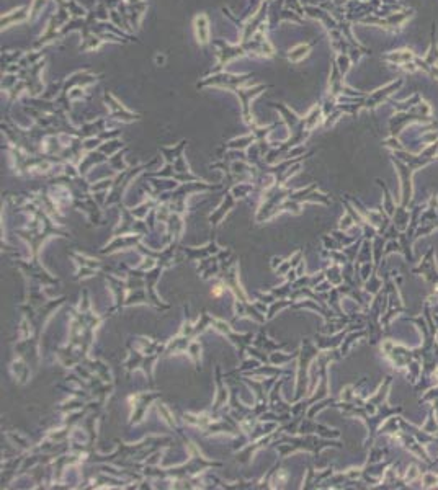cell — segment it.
<instances>
[{
  "label": "cell",
  "mask_w": 438,
  "mask_h": 490,
  "mask_svg": "<svg viewBox=\"0 0 438 490\" xmlns=\"http://www.w3.org/2000/svg\"><path fill=\"white\" fill-rule=\"evenodd\" d=\"M435 376L438 378V368H435Z\"/></svg>",
  "instance_id": "obj_6"
},
{
  "label": "cell",
  "mask_w": 438,
  "mask_h": 490,
  "mask_svg": "<svg viewBox=\"0 0 438 490\" xmlns=\"http://www.w3.org/2000/svg\"><path fill=\"white\" fill-rule=\"evenodd\" d=\"M437 211H438V207H437Z\"/></svg>",
  "instance_id": "obj_7"
},
{
  "label": "cell",
  "mask_w": 438,
  "mask_h": 490,
  "mask_svg": "<svg viewBox=\"0 0 438 490\" xmlns=\"http://www.w3.org/2000/svg\"><path fill=\"white\" fill-rule=\"evenodd\" d=\"M414 273H420L425 280L429 281L430 285L438 286V270H437V263H435V250L434 247H430V250L425 253L424 262L419 265L417 268L412 270Z\"/></svg>",
  "instance_id": "obj_1"
},
{
  "label": "cell",
  "mask_w": 438,
  "mask_h": 490,
  "mask_svg": "<svg viewBox=\"0 0 438 490\" xmlns=\"http://www.w3.org/2000/svg\"><path fill=\"white\" fill-rule=\"evenodd\" d=\"M309 49H311V44H301V46H298V48L290 51V54H288V59L293 61V62H298L299 59H303V57L309 53Z\"/></svg>",
  "instance_id": "obj_4"
},
{
  "label": "cell",
  "mask_w": 438,
  "mask_h": 490,
  "mask_svg": "<svg viewBox=\"0 0 438 490\" xmlns=\"http://www.w3.org/2000/svg\"><path fill=\"white\" fill-rule=\"evenodd\" d=\"M409 471H411V472H407V476H406V482L407 484H411L414 479H416V477H419V471H417V468H416V466H411V468H409Z\"/></svg>",
  "instance_id": "obj_5"
},
{
  "label": "cell",
  "mask_w": 438,
  "mask_h": 490,
  "mask_svg": "<svg viewBox=\"0 0 438 490\" xmlns=\"http://www.w3.org/2000/svg\"><path fill=\"white\" fill-rule=\"evenodd\" d=\"M26 11H28V8L23 7V8H18V10L11 11V13H8V15H5L3 18H2V28H8V25H11L13 21H23V20H26L28 18Z\"/></svg>",
  "instance_id": "obj_3"
},
{
  "label": "cell",
  "mask_w": 438,
  "mask_h": 490,
  "mask_svg": "<svg viewBox=\"0 0 438 490\" xmlns=\"http://www.w3.org/2000/svg\"><path fill=\"white\" fill-rule=\"evenodd\" d=\"M195 33H197V39L198 43L201 44H206L210 39V21H208V16L206 15H198L195 18Z\"/></svg>",
  "instance_id": "obj_2"
}]
</instances>
